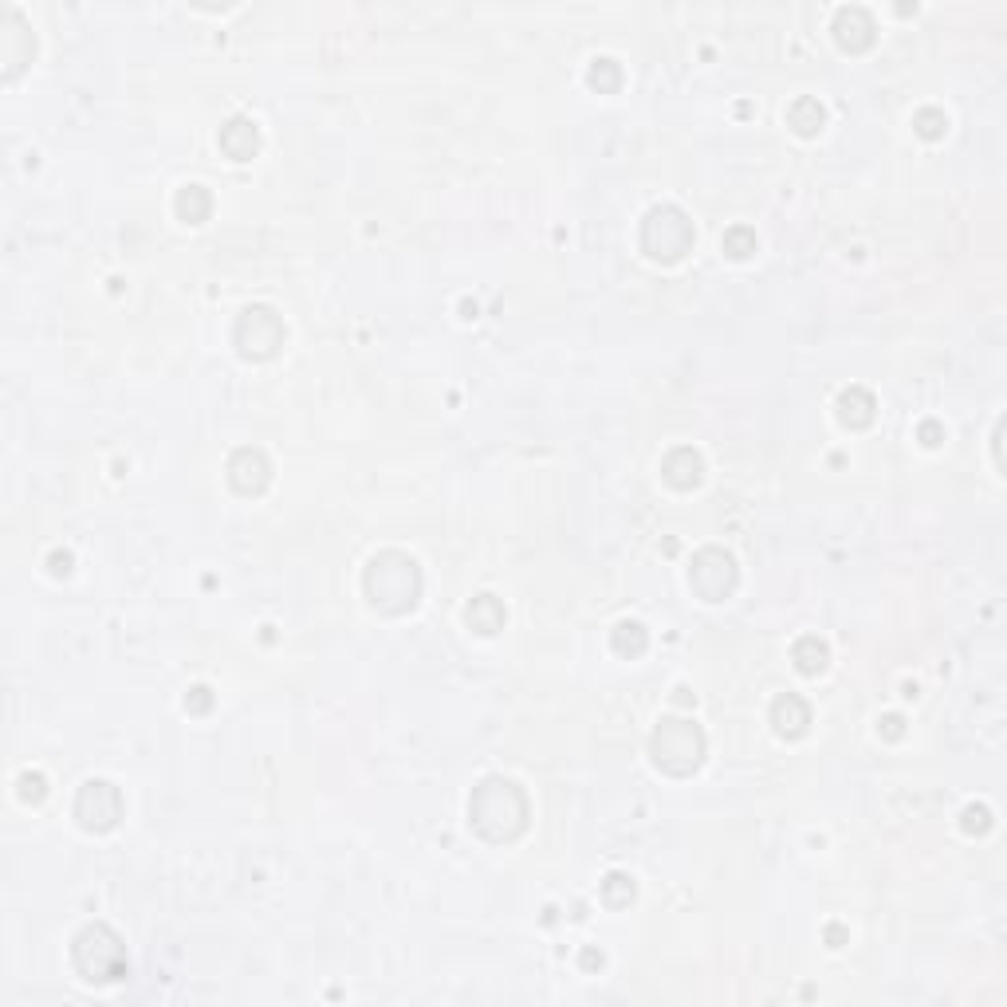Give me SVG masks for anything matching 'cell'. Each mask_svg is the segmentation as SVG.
<instances>
[{
	"mask_svg": "<svg viewBox=\"0 0 1007 1007\" xmlns=\"http://www.w3.org/2000/svg\"><path fill=\"white\" fill-rule=\"evenodd\" d=\"M653 752H657V764L669 771L673 756H681V771L697 768L701 760V732L689 724V720H665L653 736Z\"/></svg>",
	"mask_w": 1007,
	"mask_h": 1007,
	"instance_id": "cell-1",
	"label": "cell"
},
{
	"mask_svg": "<svg viewBox=\"0 0 1007 1007\" xmlns=\"http://www.w3.org/2000/svg\"><path fill=\"white\" fill-rule=\"evenodd\" d=\"M795 657H799V665H803L807 673H815V669H823V657H827V646H823V642H815V638H807V642H799V650H795Z\"/></svg>",
	"mask_w": 1007,
	"mask_h": 1007,
	"instance_id": "cell-2",
	"label": "cell"
}]
</instances>
